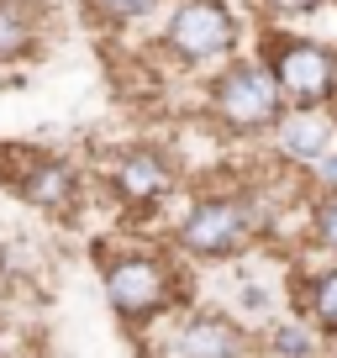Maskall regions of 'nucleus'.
Masks as SVG:
<instances>
[{
	"label": "nucleus",
	"mask_w": 337,
	"mask_h": 358,
	"mask_svg": "<svg viewBox=\"0 0 337 358\" xmlns=\"http://www.w3.org/2000/svg\"><path fill=\"white\" fill-rule=\"evenodd\" d=\"M6 179H11V190L43 216H74L79 201H85V169L58 158V153H16L11 169H6Z\"/></svg>",
	"instance_id": "obj_7"
},
{
	"label": "nucleus",
	"mask_w": 337,
	"mask_h": 358,
	"mask_svg": "<svg viewBox=\"0 0 337 358\" xmlns=\"http://www.w3.org/2000/svg\"><path fill=\"white\" fill-rule=\"evenodd\" d=\"M243 22L227 0H168L158 48L185 69H222L237 58Z\"/></svg>",
	"instance_id": "obj_4"
},
{
	"label": "nucleus",
	"mask_w": 337,
	"mask_h": 358,
	"mask_svg": "<svg viewBox=\"0 0 337 358\" xmlns=\"http://www.w3.org/2000/svg\"><path fill=\"white\" fill-rule=\"evenodd\" d=\"M264 64L290 111H332L337 106V48H327L322 37L274 32L264 48Z\"/></svg>",
	"instance_id": "obj_5"
},
{
	"label": "nucleus",
	"mask_w": 337,
	"mask_h": 358,
	"mask_svg": "<svg viewBox=\"0 0 337 358\" xmlns=\"http://www.w3.org/2000/svg\"><path fill=\"white\" fill-rule=\"evenodd\" d=\"M43 22L37 0H0V64H27L43 43Z\"/></svg>",
	"instance_id": "obj_10"
},
{
	"label": "nucleus",
	"mask_w": 337,
	"mask_h": 358,
	"mask_svg": "<svg viewBox=\"0 0 337 358\" xmlns=\"http://www.w3.org/2000/svg\"><path fill=\"white\" fill-rule=\"evenodd\" d=\"M185 258H174L168 248H148V243H122L106 253L101 264V290L106 306L122 316L127 327H148L164 322L185 306Z\"/></svg>",
	"instance_id": "obj_1"
},
{
	"label": "nucleus",
	"mask_w": 337,
	"mask_h": 358,
	"mask_svg": "<svg viewBox=\"0 0 337 358\" xmlns=\"http://www.w3.org/2000/svg\"><path fill=\"white\" fill-rule=\"evenodd\" d=\"M316 327L311 316H285V322H274L269 332H264V353L269 358H316L322 348H316Z\"/></svg>",
	"instance_id": "obj_12"
},
{
	"label": "nucleus",
	"mask_w": 337,
	"mask_h": 358,
	"mask_svg": "<svg viewBox=\"0 0 337 358\" xmlns=\"http://www.w3.org/2000/svg\"><path fill=\"white\" fill-rule=\"evenodd\" d=\"M332 116H337V106H332Z\"/></svg>",
	"instance_id": "obj_17"
},
{
	"label": "nucleus",
	"mask_w": 337,
	"mask_h": 358,
	"mask_svg": "<svg viewBox=\"0 0 337 358\" xmlns=\"http://www.w3.org/2000/svg\"><path fill=\"white\" fill-rule=\"evenodd\" d=\"M101 185H106V195H111L122 211L148 216V211H158V206L174 195L180 169H174V158H168L158 143H127V148H116V153L106 158Z\"/></svg>",
	"instance_id": "obj_6"
},
{
	"label": "nucleus",
	"mask_w": 337,
	"mask_h": 358,
	"mask_svg": "<svg viewBox=\"0 0 337 358\" xmlns=\"http://www.w3.org/2000/svg\"><path fill=\"white\" fill-rule=\"evenodd\" d=\"M274 148H280L285 164H322L337 148V116L332 111H285L280 132H274Z\"/></svg>",
	"instance_id": "obj_9"
},
{
	"label": "nucleus",
	"mask_w": 337,
	"mask_h": 358,
	"mask_svg": "<svg viewBox=\"0 0 337 358\" xmlns=\"http://www.w3.org/2000/svg\"><path fill=\"white\" fill-rule=\"evenodd\" d=\"M264 232H269V211L253 190H211L190 201L168 243L185 264H227V258H243Z\"/></svg>",
	"instance_id": "obj_2"
},
{
	"label": "nucleus",
	"mask_w": 337,
	"mask_h": 358,
	"mask_svg": "<svg viewBox=\"0 0 337 358\" xmlns=\"http://www.w3.org/2000/svg\"><path fill=\"white\" fill-rule=\"evenodd\" d=\"M295 295H301V311L311 316L316 332L337 343V258L316 274H306V280H295Z\"/></svg>",
	"instance_id": "obj_11"
},
{
	"label": "nucleus",
	"mask_w": 337,
	"mask_h": 358,
	"mask_svg": "<svg viewBox=\"0 0 337 358\" xmlns=\"http://www.w3.org/2000/svg\"><path fill=\"white\" fill-rule=\"evenodd\" d=\"M306 222H311V248H322L327 258H337V190H332V185L316 190Z\"/></svg>",
	"instance_id": "obj_14"
},
{
	"label": "nucleus",
	"mask_w": 337,
	"mask_h": 358,
	"mask_svg": "<svg viewBox=\"0 0 337 358\" xmlns=\"http://www.w3.org/2000/svg\"><path fill=\"white\" fill-rule=\"evenodd\" d=\"M259 6H264V16H269V22H301V16L327 11L332 0H259Z\"/></svg>",
	"instance_id": "obj_15"
},
{
	"label": "nucleus",
	"mask_w": 337,
	"mask_h": 358,
	"mask_svg": "<svg viewBox=\"0 0 337 358\" xmlns=\"http://www.w3.org/2000/svg\"><path fill=\"white\" fill-rule=\"evenodd\" d=\"M332 6H337V0H332Z\"/></svg>",
	"instance_id": "obj_18"
},
{
	"label": "nucleus",
	"mask_w": 337,
	"mask_h": 358,
	"mask_svg": "<svg viewBox=\"0 0 337 358\" xmlns=\"http://www.w3.org/2000/svg\"><path fill=\"white\" fill-rule=\"evenodd\" d=\"M316 169H322V185H332V190H337V148H332V153H327Z\"/></svg>",
	"instance_id": "obj_16"
},
{
	"label": "nucleus",
	"mask_w": 337,
	"mask_h": 358,
	"mask_svg": "<svg viewBox=\"0 0 337 358\" xmlns=\"http://www.w3.org/2000/svg\"><path fill=\"white\" fill-rule=\"evenodd\" d=\"M79 6L101 27H132V22H148L153 11H168V0H79Z\"/></svg>",
	"instance_id": "obj_13"
},
{
	"label": "nucleus",
	"mask_w": 337,
	"mask_h": 358,
	"mask_svg": "<svg viewBox=\"0 0 337 358\" xmlns=\"http://www.w3.org/2000/svg\"><path fill=\"white\" fill-rule=\"evenodd\" d=\"M164 348L168 358H253V332L227 311H185Z\"/></svg>",
	"instance_id": "obj_8"
},
{
	"label": "nucleus",
	"mask_w": 337,
	"mask_h": 358,
	"mask_svg": "<svg viewBox=\"0 0 337 358\" xmlns=\"http://www.w3.org/2000/svg\"><path fill=\"white\" fill-rule=\"evenodd\" d=\"M285 111L290 106H285L264 53L232 58V64L211 69V79H206V116L222 137H274Z\"/></svg>",
	"instance_id": "obj_3"
}]
</instances>
